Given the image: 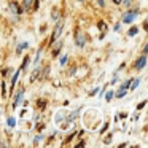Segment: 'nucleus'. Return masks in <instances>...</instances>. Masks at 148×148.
<instances>
[{
    "label": "nucleus",
    "mask_w": 148,
    "mask_h": 148,
    "mask_svg": "<svg viewBox=\"0 0 148 148\" xmlns=\"http://www.w3.org/2000/svg\"><path fill=\"white\" fill-rule=\"evenodd\" d=\"M121 2H123V3H124V5H129V3H131V2H132V0H121Z\"/></svg>",
    "instance_id": "21"
},
{
    "label": "nucleus",
    "mask_w": 148,
    "mask_h": 148,
    "mask_svg": "<svg viewBox=\"0 0 148 148\" xmlns=\"http://www.w3.org/2000/svg\"><path fill=\"white\" fill-rule=\"evenodd\" d=\"M138 83H140V80H138V78H135V80H131V84H132V86H129V88H131V89H135V88L138 86Z\"/></svg>",
    "instance_id": "11"
},
{
    "label": "nucleus",
    "mask_w": 148,
    "mask_h": 148,
    "mask_svg": "<svg viewBox=\"0 0 148 148\" xmlns=\"http://www.w3.org/2000/svg\"><path fill=\"white\" fill-rule=\"evenodd\" d=\"M27 46H29L27 43H19V45H18V49H16V53H18V54H21V51H24V49H26Z\"/></svg>",
    "instance_id": "8"
},
{
    "label": "nucleus",
    "mask_w": 148,
    "mask_h": 148,
    "mask_svg": "<svg viewBox=\"0 0 148 148\" xmlns=\"http://www.w3.org/2000/svg\"><path fill=\"white\" fill-rule=\"evenodd\" d=\"M97 3H99L100 7H103V0H97Z\"/></svg>",
    "instance_id": "23"
},
{
    "label": "nucleus",
    "mask_w": 148,
    "mask_h": 148,
    "mask_svg": "<svg viewBox=\"0 0 148 148\" xmlns=\"http://www.w3.org/2000/svg\"><path fill=\"white\" fill-rule=\"evenodd\" d=\"M67 61H69L67 56H62V58H61V65H65V64H67Z\"/></svg>",
    "instance_id": "17"
},
{
    "label": "nucleus",
    "mask_w": 148,
    "mask_h": 148,
    "mask_svg": "<svg viewBox=\"0 0 148 148\" xmlns=\"http://www.w3.org/2000/svg\"><path fill=\"white\" fill-rule=\"evenodd\" d=\"M62 27H64V23H62V21H58V26H56L54 34H53V42L59 38V35H61V32H62Z\"/></svg>",
    "instance_id": "2"
},
{
    "label": "nucleus",
    "mask_w": 148,
    "mask_h": 148,
    "mask_svg": "<svg viewBox=\"0 0 148 148\" xmlns=\"http://www.w3.org/2000/svg\"><path fill=\"white\" fill-rule=\"evenodd\" d=\"M38 72H40L38 69H37L35 72H32V77H30V80H32V81H34V80H37V77H38Z\"/></svg>",
    "instance_id": "14"
},
{
    "label": "nucleus",
    "mask_w": 148,
    "mask_h": 148,
    "mask_svg": "<svg viewBox=\"0 0 148 148\" xmlns=\"http://www.w3.org/2000/svg\"><path fill=\"white\" fill-rule=\"evenodd\" d=\"M53 18H54V19H58V10H53Z\"/></svg>",
    "instance_id": "20"
},
{
    "label": "nucleus",
    "mask_w": 148,
    "mask_h": 148,
    "mask_svg": "<svg viewBox=\"0 0 148 148\" xmlns=\"http://www.w3.org/2000/svg\"><path fill=\"white\" fill-rule=\"evenodd\" d=\"M113 2H115V3H121V0H113Z\"/></svg>",
    "instance_id": "24"
},
{
    "label": "nucleus",
    "mask_w": 148,
    "mask_h": 148,
    "mask_svg": "<svg viewBox=\"0 0 148 148\" xmlns=\"http://www.w3.org/2000/svg\"><path fill=\"white\" fill-rule=\"evenodd\" d=\"M81 2H83V0H81Z\"/></svg>",
    "instance_id": "25"
},
{
    "label": "nucleus",
    "mask_w": 148,
    "mask_h": 148,
    "mask_svg": "<svg viewBox=\"0 0 148 148\" xmlns=\"http://www.w3.org/2000/svg\"><path fill=\"white\" fill-rule=\"evenodd\" d=\"M24 97V91H19V92L16 94V97H14V102H13V107H18L21 103V100H23Z\"/></svg>",
    "instance_id": "7"
},
{
    "label": "nucleus",
    "mask_w": 148,
    "mask_h": 148,
    "mask_svg": "<svg viewBox=\"0 0 148 148\" xmlns=\"http://www.w3.org/2000/svg\"><path fill=\"white\" fill-rule=\"evenodd\" d=\"M29 61H30V59H29V58H26V59H24V62H23V67H21V70H23V69H24V67H26V65H27V64H29Z\"/></svg>",
    "instance_id": "18"
},
{
    "label": "nucleus",
    "mask_w": 148,
    "mask_h": 148,
    "mask_svg": "<svg viewBox=\"0 0 148 148\" xmlns=\"http://www.w3.org/2000/svg\"><path fill=\"white\" fill-rule=\"evenodd\" d=\"M14 123H16V121H14V118H8V126H10V127H14V126H16Z\"/></svg>",
    "instance_id": "16"
},
{
    "label": "nucleus",
    "mask_w": 148,
    "mask_h": 148,
    "mask_svg": "<svg viewBox=\"0 0 148 148\" xmlns=\"http://www.w3.org/2000/svg\"><path fill=\"white\" fill-rule=\"evenodd\" d=\"M38 3H37L35 0H24V8L26 10H32V8H37Z\"/></svg>",
    "instance_id": "4"
},
{
    "label": "nucleus",
    "mask_w": 148,
    "mask_h": 148,
    "mask_svg": "<svg viewBox=\"0 0 148 148\" xmlns=\"http://www.w3.org/2000/svg\"><path fill=\"white\" fill-rule=\"evenodd\" d=\"M19 73H21V69H18V70H16V73L13 75V80H11V84H13V86L16 84V80H18V77H19Z\"/></svg>",
    "instance_id": "10"
},
{
    "label": "nucleus",
    "mask_w": 148,
    "mask_h": 148,
    "mask_svg": "<svg viewBox=\"0 0 148 148\" xmlns=\"http://www.w3.org/2000/svg\"><path fill=\"white\" fill-rule=\"evenodd\" d=\"M10 8H11V11H13L14 14H21V13H23V8H21L16 2H10Z\"/></svg>",
    "instance_id": "5"
},
{
    "label": "nucleus",
    "mask_w": 148,
    "mask_h": 148,
    "mask_svg": "<svg viewBox=\"0 0 148 148\" xmlns=\"http://www.w3.org/2000/svg\"><path fill=\"white\" fill-rule=\"evenodd\" d=\"M113 96H115V94H113V91H108V92L105 94V100H107V102H110V100L113 99Z\"/></svg>",
    "instance_id": "12"
},
{
    "label": "nucleus",
    "mask_w": 148,
    "mask_h": 148,
    "mask_svg": "<svg viewBox=\"0 0 148 148\" xmlns=\"http://www.w3.org/2000/svg\"><path fill=\"white\" fill-rule=\"evenodd\" d=\"M75 42H77V45L81 48V46H84V43H86V38H84V35L80 32V34H77V35H75Z\"/></svg>",
    "instance_id": "3"
},
{
    "label": "nucleus",
    "mask_w": 148,
    "mask_h": 148,
    "mask_svg": "<svg viewBox=\"0 0 148 148\" xmlns=\"http://www.w3.org/2000/svg\"><path fill=\"white\" fill-rule=\"evenodd\" d=\"M99 27H100V29L103 30V29H105V24H103V23H99Z\"/></svg>",
    "instance_id": "22"
},
{
    "label": "nucleus",
    "mask_w": 148,
    "mask_h": 148,
    "mask_svg": "<svg viewBox=\"0 0 148 148\" xmlns=\"http://www.w3.org/2000/svg\"><path fill=\"white\" fill-rule=\"evenodd\" d=\"M137 14H138V11H135V10L124 13V14H123V23H126V24L134 23V19H135V16H137Z\"/></svg>",
    "instance_id": "1"
},
{
    "label": "nucleus",
    "mask_w": 148,
    "mask_h": 148,
    "mask_svg": "<svg viewBox=\"0 0 148 148\" xmlns=\"http://www.w3.org/2000/svg\"><path fill=\"white\" fill-rule=\"evenodd\" d=\"M145 64H147V58H145V54H143L137 62H135V69H137V70H142V69L145 67Z\"/></svg>",
    "instance_id": "6"
},
{
    "label": "nucleus",
    "mask_w": 148,
    "mask_h": 148,
    "mask_svg": "<svg viewBox=\"0 0 148 148\" xmlns=\"http://www.w3.org/2000/svg\"><path fill=\"white\" fill-rule=\"evenodd\" d=\"M145 103H147V100H143V102H142V103H138V107H137V108H138V110H142V108H143V107H145Z\"/></svg>",
    "instance_id": "19"
},
{
    "label": "nucleus",
    "mask_w": 148,
    "mask_h": 148,
    "mask_svg": "<svg viewBox=\"0 0 148 148\" xmlns=\"http://www.w3.org/2000/svg\"><path fill=\"white\" fill-rule=\"evenodd\" d=\"M137 32H138L137 27H131V29H129V32H127V35L129 37H134V35H137Z\"/></svg>",
    "instance_id": "9"
},
{
    "label": "nucleus",
    "mask_w": 148,
    "mask_h": 148,
    "mask_svg": "<svg viewBox=\"0 0 148 148\" xmlns=\"http://www.w3.org/2000/svg\"><path fill=\"white\" fill-rule=\"evenodd\" d=\"M124 96H126V89H119L116 92V97H124Z\"/></svg>",
    "instance_id": "13"
},
{
    "label": "nucleus",
    "mask_w": 148,
    "mask_h": 148,
    "mask_svg": "<svg viewBox=\"0 0 148 148\" xmlns=\"http://www.w3.org/2000/svg\"><path fill=\"white\" fill-rule=\"evenodd\" d=\"M129 84H131V80H127V81H124V83L121 84V89H127L129 88Z\"/></svg>",
    "instance_id": "15"
}]
</instances>
